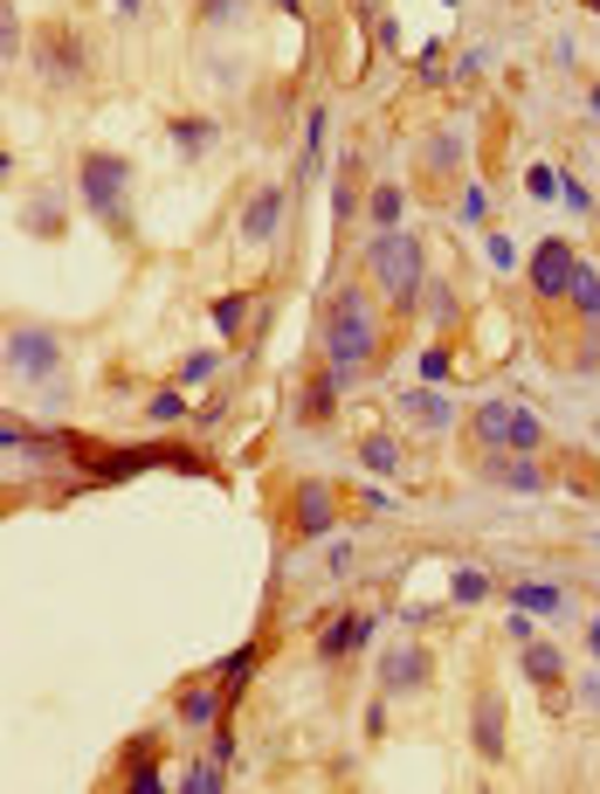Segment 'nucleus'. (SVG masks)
I'll list each match as a JSON object with an SVG mask.
<instances>
[{
	"label": "nucleus",
	"instance_id": "obj_1",
	"mask_svg": "<svg viewBox=\"0 0 600 794\" xmlns=\"http://www.w3.org/2000/svg\"><path fill=\"white\" fill-rule=\"evenodd\" d=\"M325 360L338 373H367L380 360V318H373L367 291H352V284L331 291V304H325Z\"/></svg>",
	"mask_w": 600,
	"mask_h": 794
},
{
	"label": "nucleus",
	"instance_id": "obj_2",
	"mask_svg": "<svg viewBox=\"0 0 600 794\" xmlns=\"http://www.w3.org/2000/svg\"><path fill=\"white\" fill-rule=\"evenodd\" d=\"M367 276H373V291L394 304V312H414V297H422V284H428L422 242H414L407 228H380L373 249H367Z\"/></svg>",
	"mask_w": 600,
	"mask_h": 794
},
{
	"label": "nucleus",
	"instance_id": "obj_3",
	"mask_svg": "<svg viewBox=\"0 0 600 794\" xmlns=\"http://www.w3.org/2000/svg\"><path fill=\"white\" fill-rule=\"evenodd\" d=\"M469 435H477V449L483 456H504V449H525V456H538L545 449V422L532 415V407H517V401H483L477 415H469Z\"/></svg>",
	"mask_w": 600,
	"mask_h": 794
},
{
	"label": "nucleus",
	"instance_id": "obj_4",
	"mask_svg": "<svg viewBox=\"0 0 600 794\" xmlns=\"http://www.w3.org/2000/svg\"><path fill=\"white\" fill-rule=\"evenodd\" d=\"M124 187H132V160H118V152H84V166H76V194H84V208L103 221V228H132L124 221Z\"/></svg>",
	"mask_w": 600,
	"mask_h": 794
},
{
	"label": "nucleus",
	"instance_id": "obj_5",
	"mask_svg": "<svg viewBox=\"0 0 600 794\" xmlns=\"http://www.w3.org/2000/svg\"><path fill=\"white\" fill-rule=\"evenodd\" d=\"M572 270H580V255H572V242H559V236H545L538 249H532V263H525V276H532V297H566L572 291Z\"/></svg>",
	"mask_w": 600,
	"mask_h": 794
},
{
	"label": "nucleus",
	"instance_id": "obj_6",
	"mask_svg": "<svg viewBox=\"0 0 600 794\" xmlns=\"http://www.w3.org/2000/svg\"><path fill=\"white\" fill-rule=\"evenodd\" d=\"M63 367V346L48 339L42 325H14L8 331V373H21V380H48Z\"/></svg>",
	"mask_w": 600,
	"mask_h": 794
},
{
	"label": "nucleus",
	"instance_id": "obj_7",
	"mask_svg": "<svg viewBox=\"0 0 600 794\" xmlns=\"http://www.w3.org/2000/svg\"><path fill=\"white\" fill-rule=\"evenodd\" d=\"M338 525V491L318 477H304L297 491H291V532L297 540H325V532Z\"/></svg>",
	"mask_w": 600,
	"mask_h": 794
},
{
	"label": "nucleus",
	"instance_id": "obj_8",
	"mask_svg": "<svg viewBox=\"0 0 600 794\" xmlns=\"http://www.w3.org/2000/svg\"><path fill=\"white\" fill-rule=\"evenodd\" d=\"M435 677V656L422 650V643H401V650H386V663H380V690L394 698V690H422Z\"/></svg>",
	"mask_w": 600,
	"mask_h": 794
},
{
	"label": "nucleus",
	"instance_id": "obj_9",
	"mask_svg": "<svg viewBox=\"0 0 600 794\" xmlns=\"http://www.w3.org/2000/svg\"><path fill=\"white\" fill-rule=\"evenodd\" d=\"M483 477H490V483H504V491H525V498H538L545 483H553V477L538 470V456H525V449H504V456H490V464H483Z\"/></svg>",
	"mask_w": 600,
	"mask_h": 794
},
{
	"label": "nucleus",
	"instance_id": "obj_10",
	"mask_svg": "<svg viewBox=\"0 0 600 794\" xmlns=\"http://www.w3.org/2000/svg\"><path fill=\"white\" fill-rule=\"evenodd\" d=\"M228 698H234V690L215 677V684H179V726H221V711H228Z\"/></svg>",
	"mask_w": 600,
	"mask_h": 794
},
{
	"label": "nucleus",
	"instance_id": "obj_11",
	"mask_svg": "<svg viewBox=\"0 0 600 794\" xmlns=\"http://www.w3.org/2000/svg\"><path fill=\"white\" fill-rule=\"evenodd\" d=\"M373 643V614H331V622H325V635H318V656L325 663H338V656H352V650H367Z\"/></svg>",
	"mask_w": 600,
	"mask_h": 794
},
{
	"label": "nucleus",
	"instance_id": "obj_12",
	"mask_svg": "<svg viewBox=\"0 0 600 794\" xmlns=\"http://www.w3.org/2000/svg\"><path fill=\"white\" fill-rule=\"evenodd\" d=\"M276 228H283V187H255L242 208V242L263 249V242H276Z\"/></svg>",
	"mask_w": 600,
	"mask_h": 794
},
{
	"label": "nucleus",
	"instance_id": "obj_13",
	"mask_svg": "<svg viewBox=\"0 0 600 794\" xmlns=\"http://www.w3.org/2000/svg\"><path fill=\"white\" fill-rule=\"evenodd\" d=\"M346 388H352V373H338V367L325 360V373H318V380H310V388L297 394V422H325L331 407L346 401Z\"/></svg>",
	"mask_w": 600,
	"mask_h": 794
},
{
	"label": "nucleus",
	"instance_id": "obj_14",
	"mask_svg": "<svg viewBox=\"0 0 600 794\" xmlns=\"http://www.w3.org/2000/svg\"><path fill=\"white\" fill-rule=\"evenodd\" d=\"M394 407H401L414 428H449V422H456V407L441 401L435 388H394Z\"/></svg>",
	"mask_w": 600,
	"mask_h": 794
},
{
	"label": "nucleus",
	"instance_id": "obj_15",
	"mask_svg": "<svg viewBox=\"0 0 600 794\" xmlns=\"http://www.w3.org/2000/svg\"><path fill=\"white\" fill-rule=\"evenodd\" d=\"M572 318H580V331H587V339H600V270L587 263V255H580V270H572Z\"/></svg>",
	"mask_w": 600,
	"mask_h": 794
},
{
	"label": "nucleus",
	"instance_id": "obj_16",
	"mask_svg": "<svg viewBox=\"0 0 600 794\" xmlns=\"http://www.w3.org/2000/svg\"><path fill=\"white\" fill-rule=\"evenodd\" d=\"M469 739H477L483 760H504V698H498V690H483V698H477V726H469Z\"/></svg>",
	"mask_w": 600,
	"mask_h": 794
},
{
	"label": "nucleus",
	"instance_id": "obj_17",
	"mask_svg": "<svg viewBox=\"0 0 600 794\" xmlns=\"http://www.w3.org/2000/svg\"><path fill=\"white\" fill-rule=\"evenodd\" d=\"M517 663H525V677H532L538 690H553V684H566V656H559L553 643H525V656H517Z\"/></svg>",
	"mask_w": 600,
	"mask_h": 794
},
{
	"label": "nucleus",
	"instance_id": "obj_18",
	"mask_svg": "<svg viewBox=\"0 0 600 794\" xmlns=\"http://www.w3.org/2000/svg\"><path fill=\"white\" fill-rule=\"evenodd\" d=\"M359 464H367L373 477H401V464H407V456H401V443H394V435H359Z\"/></svg>",
	"mask_w": 600,
	"mask_h": 794
},
{
	"label": "nucleus",
	"instance_id": "obj_19",
	"mask_svg": "<svg viewBox=\"0 0 600 794\" xmlns=\"http://www.w3.org/2000/svg\"><path fill=\"white\" fill-rule=\"evenodd\" d=\"M511 601H517V608H532V614H566V595H559L553 580H517V587H511Z\"/></svg>",
	"mask_w": 600,
	"mask_h": 794
},
{
	"label": "nucleus",
	"instance_id": "obj_20",
	"mask_svg": "<svg viewBox=\"0 0 600 794\" xmlns=\"http://www.w3.org/2000/svg\"><path fill=\"white\" fill-rule=\"evenodd\" d=\"M255 663H263V643H242V650H228V656L215 663V677H221L228 690H242V684L255 677Z\"/></svg>",
	"mask_w": 600,
	"mask_h": 794
},
{
	"label": "nucleus",
	"instance_id": "obj_21",
	"mask_svg": "<svg viewBox=\"0 0 600 794\" xmlns=\"http://www.w3.org/2000/svg\"><path fill=\"white\" fill-rule=\"evenodd\" d=\"M449 601H456V608L490 601V574H483V567H456V574H449Z\"/></svg>",
	"mask_w": 600,
	"mask_h": 794
},
{
	"label": "nucleus",
	"instance_id": "obj_22",
	"mask_svg": "<svg viewBox=\"0 0 600 794\" xmlns=\"http://www.w3.org/2000/svg\"><path fill=\"white\" fill-rule=\"evenodd\" d=\"M56 84H69V76H84V42H69V35H56L48 42V63H42Z\"/></svg>",
	"mask_w": 600,
	"mask_h": 794
},
{
	"label": "nucleus",
	"instance_id": "obj_23",
	"mask_svg": "<svg viewBox=\"0 0 600 794\" xmlns=\"http://www.w3.org/2000/svg\"><path fill=\"white\" fill-rule=\"evenodd\" d=\"M166 139H173V145L194 160V152H207V145H215V124H207V118H173V124H166Z\"/></svg>",
	"mask_w": 600,
	"mask_h": 794
},
{
	"label": "nucleus",
	"instance_id": "obj_24",
	"mask_svg": "<svg viewBox=\"0 0 600 794\" xmlns=\"http://www.w3.org/2000/svg\"><path fill=\"white\" fill-rule=\"evenodd\" d=\"M242 325H249V291L215 297V331H221V339H242Z\"/></svg>",
	"mask_w": 600,
	"mask_h": 794
},
{
	"label": "nucleus",
	"instance_id": "obj_25",
	"mask_svg": "<svg viewBox=\"0 0 600 794\" xmlns=\"http://www.w3.org/2000/svg\"><path fill=\"white\" fill-rule=\"evenodd\" d=\"M401 208H407V194H401L394 181L367 194V215H373V228H401Z\"/></svg>",
	"mask_w": 600,
	"mask_h": 794
},
{
	"label": "nucleus",
	"instance_id": "obj_26",
	"mask_svg": "<svg viewBox=\"0 0 600 794\" xmlns=\"http://www.w3.org/2000/svg\"><path fill=\"white\" fill-rule=\"evenodd\" d=\"M221 766H228V760H194L187 774H179V787H194V794H221V787H228Z\"/></svg>",
	"mask_w": 600,
	"mask_h": 794
},
{
	"label": "nucleus",
	"instance_id": "obj_27",
	"mask_svg": "<svg viewBox=\"0 0 600 794\" xmlns=\"http://www.w3.org/2000/svg\"><path fill=\"white\" fill-rule=\"evenodd\" d=\"M21 228H29V236H63V200H35V208L21 215Z\"/></svg>",
	"mask_w": 600,
	"mask_h": 794
},
{
	"label": "nucleus",
	"instance_id": "obj_28",
	"mask_svg": "<svg viewBox=\"0 0 600 794\" xmlns=\"http://www.w3.org/2000/svg\"><path fill=\"white\" fill-rule=\"evenodd\" d=\"M221 373V352H187L179 360V388H200V380H215Z\"/></svg>",
	"mask_w": 600,
	"mask_h": 794
},
{
	"label": "nucleus",
	"instance_id": "obj_29",
	"mask_svg": "<svg viewBox=\"0 0 600 794\" xmlns=\"http://www.w3.org/2000/svg\"><path fill=\"white\" fill-rule=\"evenodd\" d=\"M559 200H566L572 215H587V221H593V194H587V181H580V173H559Z\"/></svg>",
	"mask_w": 600,
	"mask_h": 794
},
{
	"label": "nucleus",
	"instance_id": "obj_30",
	"mask_svg": "<svg viewBox=\"0 0 600 794\" xmlns=\"http://www.w3.org/2000/svg\"><path fill=\"white\" fill-rule=\"evenodd\" d=\"M145 415H152V422H179V415H187V394H179V388H160V394L145 401Z\"/></svg>",
	"mask_w": 600,
	"mask_h": 794
},
{
	"label": "nucleus",
	"instance_id": "obj_31",
	"mask_svg": "<svg viewBox=\"0 0 600 794\" xmlns=\"http://www.w3.org/2000/svg\"><path fill=\"white\" fill-rule=\"evenodd\" d=\"M483 221H490V194L469 181V187H462V228H483Z\"/></svg>",
	"mask_w": 600,
	"mask_h": 794
},
{
	"label": "nucleus",
	"instance_id": "obj_32",
	"mask_svg": "<svg viewBox=\"0 0 600 794\" xmlns=\"http://www.w3.org/2000/svg\"><path fill=\"white\" fill-rule=\"evenodd\" d=\"M428 312H435V325H441V331H449L462 304H456V291H449V284H435V291H428Z\"/></svg>",
	"mask_w": 600,
	"mask_h": 794
},
{
	"label": "nucleus",
	"instance_id": "obj_33",
	"mask_svg": "<svg viewBox=\"0 0 600 794\" xmlns=\"http://www.w3.org/2000/svg\"><path fill=\"white\" fill-rule=\"evenodd\" d=\"M449 373H456L449 346H428V352H422V380H449Z\"/></svg>",
	"mask_w": 600,
	"mask_h": 794
},
{
	"label": "nucleus",
	"instance_id": "obj_34",
	"mask_svg": "<svg viewBox=\"0 0 600 794\" xmlns=\"http://www.w3.org/2000/svg\"><path fill=\"white\" fill-rule=\"evenodd\" d=\"M504 629H511V643L525 650V643H532V608H517V601H511V614H504Z\"/></svg>",
	"mask_w": 600,
	"mask_h": 794
},
{
	"label": "nucleus",
	"instance_id": "obj_35",
	"mask_svg": "<svg viewBox=\"0 0 600 794\" xmlns=\"http://www.w3.org/2000/svg\"><path fill=\"white\" fill-rule=\"evenodd\" d=\"M0 48H8V63H21V21H14V8L0 14Z\"/></svg>",
	"mask_w": 600,
	"mask_h": 794
},
{
	"label": "nucleus",
	"instance_id": "obj_36",
	"mask_svg": "<svg viewBox=\"0 0 600 794\" xmlns=\"http://www.w3.org/2000/svg\"><path fill=\"white\" fill-rule=\"evenodd\" d=\"M525 187H532L538 200H553V194H559V173H553V166H532V173H525Z\"/></svg>",
	"mask_w": 600,
	"mask_h": 794
},
{
	"label": "nucleus",
	"instance_id": "obj_37",
	"mask_svg": "<svg viewBox=\"0 0 600 794\" xmlns=\"http://www.w3.org/2000/svg\"><path fill=\"white\" fill-rule=\"evenodd\" d=\"M359 511H394V491H380V483H367V491H352Z\"/></svg>",
	"mask_w": 600,
	"mask_h": 794
},
{
	"label": "nucleus",
	"instance_id": "obj_38",
	"mask_svg": "<svg viewBox=\"0 0 600 794\" xmlns=\"http://www.w3.org/2000/svg\"><path fill=\"white\" fill-rule=\"evenodd\" d=\"M490 270H517V249L504 236H490Z\"/></svg>",
	"mask_w": 600,
	"mask_h": 794
},
{
	"label": "nucleus",
	"instance_id": "obj_39",
	"mask_svg": "<svg viewBox=\"0 0 600 794\" xmlns=\"http://www.w3.org/2000/svg\"><path fill=\"white\" fill-rule=\"evenodd\" d=\"M483 69V56H477V48H462V56L449 63V76H456V84H469V76H477Z\"/></svg>",
	"mask_w": 600,
	"mask_h": 794
},
{
	"label": "nucleus",
	"instance_id": "obj_40",
	"mask_svg": "<svg viewBox=\"0 0 600 794\" xmlns=\"http://www.w3.org/2000/svg\"><path fill=\"white\" fill-rule=\"evenodd\" d=\"M580 705H587V711H600V671H593V677H580Z\"/></svg>",
	"mask_w": 600,
	"mask_h": 794
},
{
	"label": "nucleus",
	"instance_id": "obj_41",
	"mask_svg": "<svg viewBox=\"0 0 600 794\" xmlns=\"http://www.w3.org/2000/svg\"><path fill=\"white\" fill-rule=\"evenodd\" d=\"M234 14V0H200V21H228Z\"/></svg>",
	"mask_w": 600,
	"mask_h": 794
},
{
	"label": "nucleus",
	"instance_id": "obj_42",
	"mask_svg": "<svg viewBox=\"0 0 600 794\" xmlns=\"http://www.w3.org/2000/svg\"><path fill=\"white\" fill-rule=\"evenodd\" d=\"M587 650H593V663H600V614L587 622Z\"/></svg>",
	"mask_w": 600,
	"mask_h": 794
},
{
	"label": "nucleus",
	"instance_id": "obj_43",
	"mask_svg": "<svg viewBox=\"0 0 600 794\" xmlns=\"http://www.w3.org/2000/svg\"><path fill=\"white\" fill-rule=\"evenodd\" d=\"M270 8H276V14H297V8H304V0H270Z\"/></svg>",
	"mask_w": 600,
	"mask_h": 794
},
{
	"label": "nucleus",
	"instance_id": "obj_44",
	"mask_svg": "<svg viewBox=\"0 0 600 794\" xmlns=\"http://www.w3.org/2000/svg\"><path fill=\"white\" fill-rule=\"evenodd\" d=\"M111 8H118V14H139V8H145V0H111Z\"/></svg>",
	"mask_w": 600,
	"mask_h": 794
},
{
	"label": "nucleus",
	"instance_id": "obj_45",
	"mask_svg": "<svg viewBox=\"0 0 600 794\" xmlns=\"http://www.w3.org/2000/svg\"><path fill=\"white\" fill-rule=\"evenodd\" d=\"M587 105H593V118H600V84H593V90H587Z\"/></svg>",
	"mask_w": 600,
	"mask_h": 794
},
{
	"label": "nucleus",
	"instance_id": "obj_46",
	"mask_svg": "<svg viewBox=\"0 0 600 794\" xmlns=\"http://www.w3.org/2000/svg\"><path fill=\"white\" fill-rule=\"evenodd\" d=\"M580 8H587V14H600V0H580Z\"/></svg>",
	"mask_w": 600,
	"mask_h": 794
}]
</instances>
